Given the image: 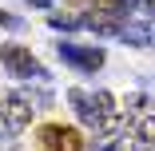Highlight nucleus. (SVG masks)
<instances>
[{"instance_id": "1", "label": "nucleus", "mask_w": 155, "mask_h": 151, "mask_svg": "<svg viewBox=\"0 0 155 151\" xmlns=\"http://www.w3.org/2000/svg\"><path fill=\"white\" fill-rule=\"evenodd\" d=\"M0 64H4L8 76H16V80H44L48 76L44 64L28 48H20V44H4V48H0Z\"/></svg>"}, {"instance_id": "5", "label": "nucleus", "mask_w": 155, "mask_h": 151, "mask_svg": "<svg viewBox=\"0 0 155 151\" xmlns=\"http://www.w3.org/2000/svg\"><path fill=\"white\" fill-rule=\"evenodd\" d=\"M131 151H155V115H143L131 131Z\"/></svg>"}, {"instance_id": "8", "label": "nucleus", "mask_w": 155, "mask_h": 151, "mask_svg": "<svg viewBox=\"0 0 155 151\" xmlns=\"http://www.w3.org/2000/svg\"><path fill=\"white\" fill-rule=\"evenodd\" d=\"M28 4H32V8H48L52 0H28Z\"/></svg>"}, {"instance_id": "3", "label": "nucleus", "mask_w": 155, "mask_h": 151, "mask_svg": "<svg viewBox=\"0 0 155 151\" xmlns=\"http://www.w3.org/2000/svg\"><path fill=\"white\" fill-rule=\"evenodd\" d=\"M60 60H64V64H76V68H84V72H96V68L104 64V52H100V48H76V44H60Z\"/></svg>"}, {"instance_id": "4", "label": "nucleus", "mask_w": 155, "mask_h": 151, "mask_svg": "<svg viewBox=\"0 0 155 151\" xmlns=\"http://www.w3.org/2000/svg\"><path fill=\"white\" fill-rule=\"evenodd\" d=\"M68 100H72V107H76V115L84 119V123L100 131V107H96V100H91L87 92H80V87H72V92H68Z\"/></svg>"}, {"instance_id": "6", "label": "nucleus", "mask_w": 155, "mask_h": 151, "mask_svg": "<svg viewBox=\"0 0 155 151\" xmlns=\"http://www.w3.org/2000/svg\"><path fill=\"white\" fill-rule=\"evenodd\" d=\"M48 24H52V28H87V16H76V12H52Z\"/></svg>"}, {"instance_id": "2", "label": "nucleus", "mask_w": 155, "mask_h": 151, "mask_svg": "<svg viewBox=\"0 0 155 151\" xmlns=\"http://www.w3.org/2000/svg\"><path fill=\"white\" fill-rule=\"evenodd\" d=\"M40 151H84V139H80V131H72V127L52 123V127L40 131Z\"/></svg>"}, {"instance_id": "7", "label": "nucleus", "mask_w": 155, "mask_h": 151, "mask_svg": "<svg viewBox=\"0 0 155 151\" xmlns=\"http://www.w3.org/2000/svg\"><path fill=\"white\" fill-rule=\"evenodd\" d=\"M0 28H20V20H16V16H8V12H0Z\"/></svg>"}]
</instances>
